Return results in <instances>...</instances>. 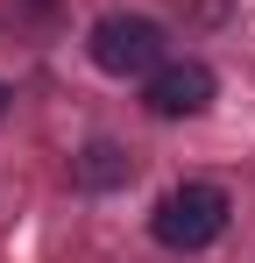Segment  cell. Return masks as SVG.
Wrapping results in <instances>:
<instances>
[{
    "label": "cell",
    "mask_w": 255,
    "mask_h": 263,
    "mask_svg": "<svg viewBox=\"0 0 255 263\" xmlns=\"http://www.w3.org/2000/svg\"><path fill=\"white\" fill-rule=\"evenodd\" d=\"M227 214H234V199H227L220 185H177V192L156 199L149 235H156L163 249H177V256H199V249H213V242L227 235Z\"/></svg>",
    "instance_id": "obj_1"
},
{
    "label": "cell",
    "mask_w": 255,
    "mask_h": 263,
    "mask_svg": "<svg viewBox=\"0 0 255 263\" xmlns=\"http://www.w3.org/2000/svg\"><path fill=\"white\" fill-rule=\"evenodd\" d=\"M163 22H149V14H99L92 22V36H85V50H92V64L107 71V79H149L156 64H163Z\"/></svg>",
    "instance_id": "obj_2"
},
{
    "label": "cell",
    "mask_w": 255,
    "mask_h": 263,
    "mask_svg": "<svg viewBox=\"0 0 255 263\" xmlns=\"http://www.w3.org/2000/svg\"><path fill=\"white\" fill-rule=\"evenodd\" d=\"M213 71L199 57H177V64H156L149 71V86H142V107L156 114V121H192V114H206L213 107Z\"/></svg>",
    "instance_id": "obj_3"
},
{
    "label": "cell",
    "mask_w": 255,
    "mask_h": 263,
    "mask_svg": "<svg viewBox=\"0 0 255 263\" xmlns=\"http://www.w3.org/2000/svg\"><path fill=\"white\" fill-rule=\"evenodd\" d=\"M128 171H135V164H128V149H114V142H92L78 157V185H121Z\"/></svg>",
    "instance_id": "obj_4"
},
{
    "label": "cell",
    "mask_w": 255,
    "mask_h": 263,
    "mask_svg": "<svg viewBox=\"0 0 255 263\" xmlns=\"http://www.w3.org/2000/svg\"><path fill=\"white\" fill-rule=\"evenodd\" d=\"M0 114H7V86H0Z\"/></svg>",
    "instance_id": "obj_5"
}]
</instances>
